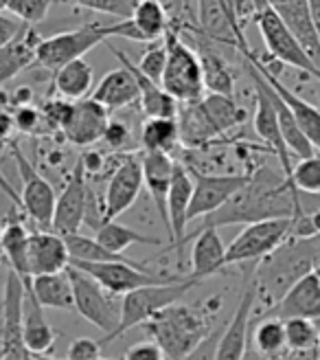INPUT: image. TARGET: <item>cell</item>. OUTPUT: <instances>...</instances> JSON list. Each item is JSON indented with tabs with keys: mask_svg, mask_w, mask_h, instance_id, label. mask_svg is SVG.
<instances>
[{
	"mask_svg": "<svg viewBox=\"0 0 320 360\" xmlns=\"http://www.w3.org/2000/svg\"><path fill=\"white\" fill-rule=\"evenodd\" d=\"M259 262H251L244 270V290L235 305V312L218 336V345L213 360H244L251 340V321L257 303L255 268Z\"/></svg>",
	"mask_w": 320,
	"mask_h": 360,
	"instance_id": "10",
	"label": "cell"
},
{
	"mask_svg": "<svg viewBox=\"0 0 320 360\" xmlns=\"http://www.w3.org/2000/svg\"><path fill=\"white\" fill-rule=\"evenodd\" d=\"M66 273L70 277V285H73L75 310L79 316L99 328L105 336H110L119 326L121 303H114V297L105 292L93 277H88L81 270L68 266Z\"/></svg>",
	"mask_w": 320,
	"mask_h": 360,
	"instance_id": "11",
	"label": "cell"
},
{
	"mask_svg": "<svg viewBox=\"0 0 320 360\" xmlns=\"http://www.w3.org/2000/svg\"><path fill=\"white\" fill-rule=\"evenodd\" d=\"M305 207L300 195L290 187L283 172L272 167H259L248 176V183L230 200L206 215L200 229H220L230 224H255L274 218H305Z\"/></svg>",
	"mask_w": 320,
	"mask_h": 360,
	"instance_id": "1",
	"label": "cell"
},
{
	"mask_svg": "<svg viewBox=\"0 0 320 360\" xmlns=\"http://www.w3.org/2000/svg\"><path fill=\"white\" fill-rule=\"evenodd\" d=\"M123 360H167V358L154 340H140V343H134L123 354Z\"/></svg>",
	"mask_w": 320,
	"mask_h": 360,
	"instance_id": "48",
	"label": "cell"
},
{
	"mask_svg": "<svg viewBox=\"0 0 320 360\" xmlns=\"http://www.w3.org/2000/svg\"><path fill=\"white\" fill-rule=\"evenodd\" d=\"M255 22L263 38V44L272 58L288 64L296 70H303L305 75L320 79V70L307 58L303 46L298 44L294 33L286 27V22L276 15V11L265 3V0H255Z\"/></svg>",
	"mask_w": 320,
	"mask_h": 360,
	"instance_id": "9",
	"label": "cell"
},
{
	"mask_svg": "<svg viewBox=\"0 0 320 360\" xmlns=\"http://www.w3.org/2000/svg\"><path fill=\"white\" fill-rule=\"evenodd\" d=\"M55 330L44 316V308L33 299L29 288L25 285V305H22V340L31 356L48 354L55 345Z\"/></svg>",
	"mask_w": 320,
	"mask_h": 360,
	"instance_id": "27",
	"label": "cell"
},
{
	"mask_svg": "<svg viewBox=\"0 0 320 360\" xmlns=\"http://www.w3.org/2000/svg\"><path fill=\"white\" fill-rule=\"evenodd\" d=\"M143 191V167L140 156H128L110 174L108 187L103 193V218L105 222H114L121 213H126Z\"/></svg>",
	"mask_w": 320,
	"mask_h": 360,
	"instance_id": "17",
	"label": "cell"
},
{
	"mask_svg": "<svg viewBox=\"0 0 320 360\" xmlns=\"http://www.w3.org/2000/svg\"><path fill=\"white\" fill-rule=\"evenodd\" d=\"M241 53L257 66V70L261 73V77H263L265 82H268V86L281 97V101L290 108V112L294 115V119H296V123H298V128L303 130V134L307 136V141L314 146L316 154H320V108L314 105V103H309V101L303 99V97H298L296 93H292V90H290L286 84H283L268 66H265L263 62H259V60L253 56V53L248 51V46H244Z\"/></svg>",
	"mask_w": 320,
	"mask_h": 360,
	"instance_id": "20",
	"label": "cell"
},
{
	"mask_svg": "<svg viewBox=\"0 0 320 360\" xmlns=\"http://www.w3.org/2000/svg\"><path fill=\"white\" fill-rule=\"evenodd\" d=\"M320 264V231L312 236H294L283 242L268 257H263L255 268L257 301L272 305L290 288L314 273Z\"/></svg>",
	"mask_w": 320,
	"mask_h": 360,
	"instance_id": "3",
	"label": "cell"
},
{
	"mask_svg": "<svg viewBox=\"0 0 320 360\" xmlns=\"http://www.w3.org/2000/svg\"><path fill=\"white\" fill-rule=\"evenodd\" d=\"M128 20L136 31V42L152 44L163 40L169 29V15L160 0H138Z\"/></svg>",
	"mask_w": 320,
	"mask_h": 360,
	"instance_id": "34",
	"label": "cell"
},
{
	"mask_svg": "<svg viewBox=\"0 0 320 360\" xmlns=\"http://www.w3.org/2000/svg\"><path fill=\"white\" fill-rule=\"evenodd\" d=\"M110 123V112L101 103L86 97L70 103V112L62 125V134L70 146L88 148L103 139V132Z\"/></svg>",
	"mask_w": 320,
	"mask_h": 360,
	"instance_id": "19",
	"label": "cell"
},
{
	"mask_svg": "<svg viewBox=\"0 0 320 360\" xmlns=\"http://www.w3.org/2000/svg\"><path fill=\"white\" fill-rule=\"evenodd\" d=\"M51 3L53 0H9L7 11L22 25L33 27V25L42 22L48 15Z\"/></svg>",
	"mask_w": 320,
	"mask_h": 360,
	"instance_id": "42",
	"label": "cell"
},
{
	"mask_svg": "<svg viewBox=\"0 0 320 360\" xmlns=\"http://www.w3.org/2000/svg\"><path fill=\"white\" fill-rule=\"evenodd\" d=\"M29 236H31V233L27 231L25 222L20 218H13V215H9L7 222L3 224V242H0V250H3V257L9 264V268L25 283L31 281L29 266H27Z\"/></svg>",
	"mask_w": 320,
	"mask_h": 360,
	"instance_id": "33",
	"label": "cell"
},
{
	"mask_svg": "<svg viewBox=\"0 0 320 360\" xmlns=\"http://www.w3.org/2000/svg\"><path fill=\"white\" fill-rule=\"evenodd\" d=\"M70 266L81 270L88 277H93L105 292L112 297H123L134 292L138 288L149 285H167L187 279V275H163L154 273L145 264L138 262H103V264H86V262H70Z\"/></svg>",
	"mask_w": 320,
	"mask_h": 360,
	"instance_id": "7",
	"label": "cell"
},
{
	"mask_svg": "<svg viewBox=\"0 0 320 360\" xmlns=\"http://www.w3.org/2000/svg\"><path fill=\"white\" fill-rule=\"evenodd\" d=\"M318 101H320V79H318ZM320 108V105H318Z\"/></svg>",
	"mask_w": 320,
	"mask_h": 360,
	"instance_id": "59",
	"label": "cell"
},
{
	"mask_svg": "<svg viewBox=\"0 0 320 360\" xmlns=\"http://www.w3.org/2000/svg\"><path fill=\"white\" fill-rule=\"evenodd\" d=\"M163 40L167 44V62L163 77H160V86L178 103H198L204 97L202 66L198 53L182 42V38L178 35V29L173 27L167 29Z\"/></svg>",
	"mask_w": 320,
	"mask_h": 360,
	"instance_id": "5",
	"label": "cell"
},
{
	"mask_svg": "<svg viewBox=\"0 0 320 360\" xmlns=\"http://www.w3.org/2000/svg\"><path fill=\"white\" fill-rule=\"evenodd\" d=\"M3 262H5V257H3V250H0V266H3Z\"/></svg>",
	"mask_w": 320,
	"mask_h": 360,
	"instance_id": "58",
	"label": "cell"
},
{
	"mask_svg": "<svg viewBox=\"0 0 320 360\" xmlns=\"http://www.w3.org/2000/svg\"><path fill=\"white\" fill-rule=\"evenodd\" d=\"M292 183L298 193H320V154L298 160L292 169Z\"/></svg>",
	"mask_w": 320,
	"mask_h": 360,
	"instance_id": "41",
	"label": "cell"
},
{
	"mask_svg": "<svg viewBox=\"0 0 320 360\" xmlns=\"http://www.w3.org/2000/svg\"><path fill=\"white\" fill-rule=\"evenodd\" d=\"M29 292L33 299L38 301L42 308L51 310H64V312H73L75 310V299H73V285H70V277L64 273L55 275H38L31 277L29 283Z\"/></svg>",
	"mask_w": 320,
	"mask_h": 360,
	"instance_id": "29",
	"label": "cell"
},
{
	"mask_svg": "<svg viewBox=\"0 0 320 360\" xmlns=\"http://www.w3.org/2000/svg\"><path fill=\"white\" fill-rule=\"evenodd\" d=\"M112 53L121 62V66H126L134 75V79L138 84V101H140V108H143L145 117L147 119H178V115H180V103H178L173 97H169L163 90V86L140 73L136 64L130 62L126 53H121L116 49H112Z\"/></svg>",
	"mask_w": 320,
	"mask_h": 360,
	"instance_id": "24",
	"label": "cell"
},
{
	"mask_svg": "<svg viewBox=\"0 0 320 360\" xmlns=\"http://www.w3.org/2000/svg\"><path fill=\"white\" fill-rule=\"evenodd\" d=\"M101 141L110 150H130V146H132V132H130V128L123 121L110 119V123H108V128H105Z\"/></svg>",
	"mask_w": 320,
	"mask_h": 360,
	"instance_id": "47",
	"label": "cell"
},
{
	"mask_svg": "<svg viewBox=\"0 0 320 360\" xmlns=\"http://www.w3.org/2000/svg\"><path fill=\"white\" fill-rule=\"evenodd\" d=\"M265 316L276 319H320V279L316 273L298 279L290 290L283 295Z\"/></svg>",
	"mask_w": 320,
	"mask_h": 360,
	"instance_id": "22",
	"label": "cell"
},
{
	"mask_svg": "<svg viewBox=\"0 0 320 360\" xmlns=\"http://www.w3.org/2000/svg\"><path fill=\"white\" fill-rule=\"evenodd\" d=\"M140 167H143V187H147L152 202L163 220L167 236H169V224H167V195L171 187V176L175 160L169 154H158V152H143L140 156Z\"/></svg>",
	"mask_w": 320,
	"mask_h": 360,
	"instance_id": "26",
	"label": "cell"
},
{
	"mask_svg": "<svg viewBox=\"0 0 320 360\" xmlns=\"http://www.w3.org/2000/svg\"><path fill=\"white\" fill-rule=\"evenodd\" d=\"M165 62H167V44H165V40H156L149 44V49L143 53V56H140V62L136 64V68L152 82L160 84V77H163V70H165Z\"/></svg>",
	"mask_w": 320,
	"mask_h": 360,
	"instance_id": "44",
	"label": "cell"
},
{
	"mask_svg": "<svg viewBox=\"0 0 320 360\" xmlns=\"http://www.w3.org/2000/svg\"><path fill=\"white\" fill-rule=\"evenodd\" d=\"M253 345L255 352L265 360H288V343H286V328L283 319L265 316L261 319L253 330Z\"/></svg>",
	"mask_w": 320,
	"mask_h": 360,
	"instance_id": "35",
	"label": "cell"
},
{
	"mask_svg": "<svg viewBox=\"0 0 320 360\" xmlns=\"http://www.w3.org/2000/svg\"><path fill=\"white\" fill-rule=\"evenodd\" d=\"M198 110L206 123V128L213 136L222 132H228L241 125L248 119V112L233 99V97H222V95H206L198 103Z\"/></svg>",
	"mask_w": 320,
	"mask_h": 360,
	"instance_id": "30",
	"label": "cell"
},
{
	"mask_svg": "<svg viewBox=\"0 0 320 360\" xmlns=\"http://www.w3.org/2000/svg\"><path fill=\"white\" fill-rule=\"evenodd\" d=\"M7 5H9V0H0V13L7 11Z\"/></svg>",
	"mask_w": 320,
	"mask_h": 360,
	"instance_id": "55",
	"label": "cell"
},
{
	"mask_svg": "<svg viewBox=\"0 0 320 360\" xmlns=\"http://www.w3.org/2000/svg\"><path fill=\"white\" fill-rule=\"evenodd\" d=\"M15 132V123H13V115L7 110H0V143L9 141Z\"/></svg>",
	"mask_w": 320,
	"mask_h": 360,
	"instance_id": "51",
	"label": "cell"
},
{
	"mask_svg": "<svg viewBox=\"0 0 320 360\" xmlns=\"http://www.w3.org/2000/svg\"><path fill=\"white\" fill-rule=\"evenodd\" d=\"M29 360H58V358H53V356H48V354H40V356H31Z\"/></svg>",
	"mask_w": 320,
	"mask_h": 360,
	"instance_id": "54",
	"label": "cell"
},
{
	"mask_svg": "<svg viewBox=\"0 0 320 360\" xmlns=\"http://www.w3.org/2000/svg\"><path fill=\"white\" fill-rule=\"evenodd\" d=\"M193 178V193L189 205V222L204 220L206 215L222 209L246 183L251 174H202L189 167Z\"/></svg>",
	"mask_w": 320,
	"mask_h": 360,
	"instance_id": "15",
	"label": "cell"
},
{
	"mask_svg": "<svg viewBox=\"0 0 320 360\" xmlns=\"http://www.w3.org/2000/svg\"><path fill=\"white\" fill-rule=\"evenodd\" d=\"M222 305L220 297L204 301L200 308L187 303H173L143 323V332L163 349L167 360H182L198 349L215 332L213 316Z\"/></svg>",
	"mask_w": 320,
	"mask_h": 360,
	"instance_id": "2",
	"label": "cell"
},
{
	"mask_svg": "<svg viewBox=\"0 0 320 360\" xmlns=\"http://www.w3.org/2000/svg\"><path fill=\"white\" fill-rule=\"evenodd\" d=\"M13 158L18 165V174H20L22 180V195H20L22 211L35 226H40V231H51L53 213H55V200H58L55 189L31 165V160L22 154L20 148H13Z\"/></svg>",
	"mask_w": 320,
	"mask_h": 360,
	"instance_id": "14",
	"label": "cell"
},
{
	"mask_svg": "<svg viewBox=\"0 0 320 360\" xmlns=\"http://www.w3.org/2000/svg\"><path fill=\"white\" fill-rule=\"evenodd\" d=\"M309 5V15H312V27L316 33V40L320 44V0H307Z\"/></svg>",
	"mask_w": 320,
	"mask_h": 360,
	"instance_id": "52",
	"label": "cell"
},
{
	"mask_svg": "<svg viewBox=\"0 0 320 360\" xmlns=\"http://www.w3.org/2000/svg\"><path fill=\"white\" fill-rule=\"evenodd\" d=\"M11 115H13L15 130L25 132V134L38 132L42 128V123H44L42 112L38 110V108H33V105H20V108H15Z\"/></svg>",
	"mask_w": 320,
	"mask_h": 360,
	"instance_id": "46",
	"label": "cell"
},
{
	"mask_svg": "<svg viewBox=\"0 0 320 360\" xmlns=\"http://www.w3.org/2000/svg\"><path fill=\"white\" fill-rule=\"evenodd\" d=\"M27 266H29V277L64 273L70 266L66 240L58 236L55 231L31 233L29 250H27Z\"/></svg>",
	"mask_w": 320,
	"mask_h": 360,
	"instance_id": "21",
	"label": "cell"
},
{
	"mask_svg": "<svg viewBox=\"0 0 320 360\" xmlns=\"http://www.w3.org/2000/svg\"><path fill=\"white\" fill-rule=\"evenodd\" d=\"M95 240L105 248L110 250L114 255H123L130 246L134 244H147V246H163L165 240L163 238H154V236H145V233H138L126 224H119L114 222H103L97 233H95Z\"/></svg>",
	"mask_w": 320,
	"mask_h": 360,
	"instance_id": "36",
	"label": "cell"
},
{
	"mask_svg": "<svg viewBox=\"0 0 320 360\" xmlns=\"http://www.w3.org/2000/svg\"><path fill=\"white\" fill-rule=\"evenodd\" d=\"M193 240L191 248V273L189 277L204 281L206 277L220 273L226 268V246L220 238L218 229H198L193 231V236L187 238V242Z\"/></svg>",
	"mask_w": 320,
	"mask_h": 360,
	"instance_id": "25",
	"label": "cell"
},
{
	"mask_svg": "<svg viewBox=\"0 0 320 360\" xmlns=\"http://www.w3.org/2000/svg\"><path fill=\"white\" fill-rule=\"evenodd\" d=\"M288 360H320V356L314 349V352H305V354H290Z\"/></svg>",
	"mask_w": 320,
	"mask_h": 360,
	"instance_id": "53",
	"label": "cell"
},
{
	"mask_svg": "<svg viewBox=\"0 0 320 360\" xmlns=\"http://www.w3.org/2000/svg\"><path fill=\"white\" fill-rule=\"evenodd\" d=\"M91 99L101 103L108 112L121 110V108L138 101V84L130 70L121 66L103 75V79L93 88Z\"/></svg>",
	"mask_w": 320,
	"mask_h": 360,
	"instance_id": "28",
	"label": "cell"
},
{
	"mask_svg": "<svg viewBox=\"0 0 320 360\" xmlns=\"http://www.w3.org/2000/svg\"><path fill=\"white\" fill-rule=\"evenodd\" d=\"M42 38L33 29H27L20 38L0 49V86L18 77L25 68L35 64V49Z\"/></svg>",
	"mask_w": 320,
	"mask_h": 360,
	"instance_id": "32",
	"label": "cell"
},
{
	"mask_svg": "<svg viewBox=\"0 0 320 360\" xmlns=\"http://www.w3.org/2000/svg\"><path fill=\"white\" fill-rule=\"evenodd\" d=\"M198 283V279H193L187 275V279L178 283H167V285H149V288H138L134 292H128L121 297V319L119 326L110 336H103L99 343L101 347L110 345L112 340L121 338L123 334H128L134 328H140L143 323H147L154 314L160 310L169 308L173 303H180L185 295H189Z\"/></svg>",
	"mask_w": 320,
	"mask_h": 360,
	"instance_id": "4",
	"label": "cell"
},
{
	"mask_svg": "<svg viewBox=\"0 0 320 360\" xmlns=\"http://www.w3.org/2000/svg\"><path fill=\"white\" fill-rule=\"evenodd\" d=\"M218 336H220V332L215 330L198 349H195L193 354H189L187 358H182V360H213V354H215V345H218Z\"/></svg>",
	"mask_w": 320,
	"mask_h": 360,
	"instance_id": "50",
	"label": "cell"
},
{
	"mask_svg": "<svg viewBox=\"0 0 320 360\" xmlns=\"http://www.w3.org/2000/svg\"><path fill=\"white\" fill-rule=\"evenodd\" d=\"M88 189H91V183H88V176L84 172L81 160H77V165L73 167V172H70L62 193L55 200V213H53L51 231H55L62 238L79 233V229L86 220Z\"/></svg>",
	"mask_w": 320,
	"mask_h": 360,
	"instance_id": "16",
	"label": "cell"
},
{
	"mask_svg": "<svg viewBox=\"0 0 320 360\" xmlns=\"http://www.w3.org/2000/svg\"><path fill=\"white\" fill-rule=\"evenodd\" d=\"M29 27L22 25L20 20H15L9 13H0V49L11 44L13 40H18L20 35L27 31Z\"/></svg>",
	"mask_w": 320,
	"mask_h": 360,
	"instance_id": "49",
	"label": "cell"
},
{
	"mask_svg": "<svg viewBox=\"0 0 320 360\" xmlns=\"http://www.w3.org/2000/svg\"><path fill=\"white\" fill-rule=\"evenodd\" d=\"M22 305L25 281L7 270L3 305H0V360H29L31 354L22 340Z\"/></svg>",
	"mask_w": 320,
	"mask_h": 360,
	"instance_id": "13",
	"label": "cell"
},
{
	"mask_svg": "<svg viewBox=\"0 0 320 360\" xmlns=\"http://www.w3.org/2000/svg\"><path fill=\"white\" fill-rule=\"evenodd\" d=\"M62 3H70L75 7L99 11V13H108L114 15L116 20H128L138 0H62Z\"/></svg>",
	"mask_w": 320,
	"mask_h": 360,
	"instance_id": "43",
	"label": "cell"
},
{
	"mask_svg": "<svg viewBox=\"0 0 320 360\" xmlns=\"http://www.w3.org/2000/svg\"><path fill=\"white\" fill-rule=\"evenodd\" d=\"M316 352H318V356H320V326H318V343H316Z\"/></svg>",
	"mask_w": 320,
	"mask_h": 360,
	"instance_id": "56",
	"label": "cell"
},
{
	"mask_svg": "<svg viewBox=\"0 0 320 360\" xmlns=\"http://www.w3.org/2000/svg\"><path fill=\"white\" fill-rule=\"evenodd\" d=\"M286 328V343L290 354L314 352L318 343V326L309 319H283Z\"/></svg>",
	"mask_w": 320,
	"mask_h": 360,
	"instance_id": "40",
	"label": "cell"
},
{
	"mask_svg": "<svg viewBox=\"0 0 320 360\" xmlns=\"http://www.w3.org/2000/svg\"><path fill=\"white\" fill-rule=\"evenodd\" d=\"M112 38V27L110 25H84L73 31H64L48 35L38 42L35 49V64L40 68H46L51 73H55L62 66L84 60L88 51H93L101 42Z\"/></svg>",
	"mask_w": 320,
	"mask_h": 360,
	"instance_id": "6",
	"label": "cell"
},
{
	"mask_svg": "<svg viewBox=\"0 0 320 360\" xmlns=\"http://www.w3.org/2000/svg\"><path fill=\"white\" fill-rule=\"evenodd\" d=\"M0 242H3V222H0Z\"/></svg>",
	"mask_w": 320,
	"mask_h": 360,
	"instance_id": "57",
	"label": "cell"
},
{
	"mask_svg": "<svg viewBox=\"0 0 320 360\" xmlns=\"http://www.w3.org/2000/svg\"><path fill=\"white\" fill-rule=\"evenodd\" d=\"M70 262H86V264H103V262H128L132 264L134 259L126 255H114L110 250H105L95 238L81 236V233H73V236H64Z\"/></svg>",
	"mask_w": 320,
	"mask_h": 360,
	"instance_id": "39",
	"label": "cell"
},
{
	"mask_svg": "<svg viewBox=\"0 0 320 360\" xmlns=\"http://www.w3.org/2000/svg\"><path fill=\"white\" fill-rule=\"evenodd\" d=\"M244 68L248 77H251L253 86H255V132L259 134V139L272 150V154L279 158V165H281V172L283 176L288 178L290 187L294 189V183H292V152L288 150L286 141H283V134H281V128H279V119H276V110L274 105L268 97V90H265V82L261 77V73L255 68V64L244 56ZM296 191V189H294ZM298 193V191H296ZM300 195V193H298Z\"/></svg>",
	"mask_w": 320,
	"mask_h": 360,
	"instance_id": "12",
	"label": "cell"
},
{
	"mask_svg": "<svg viewBox=\"0 0 320 360\" xmlns=\"http://www.w3.org/2000/svg\"><path fill=\"white\" fill-rule=\"evenodd\" d=\"M193 193V178L189 167L175 163L171 187L167 195V224H169V246L175 250L178 264H182V248L187 244V224H189V205Z\"/></svg>",
	"mask_w": 320,
	"mask_h": 360,
	"instance_id": "18",
	"label": "cell"
},
{
	"mask_svg": "<svg viewBox=\"0 0 320 360\" xmlns=\"http://www.w3.org/2000/svg\"><path fill=\"white\" fill-rule=\"evenodd\" d=\"M180 123L178 119H147L140 130V146L145 152L173 154L180 146Z\"/></svg>",
	"mask_w": 320,
	"mask_h": 360,
	"instance_id": "38",
	"label": "cell"
},
{
	"mask_svg": "<svg viewBox=\"0 0 320 360\" xmlns=\"http://www.w3.org/2000/svg\"><path fill=\"white\" fill-rule=\"evenodd\" d=\"M281 18L286 27L294 33L298 44L303 46L307 58L320 70V44L316 40V33L312 27V15L307 0H265Z\"/></svg>",
	"mask_w": 320,
	"mask_h": 360,
	"instance_id": "23",
	"label": "cell"
},
{
	"mask_svg": "<svg viewBox=\"0 0 320 360\" xmlns=\"http://www.w3.org/2000/svg\"><path fill=\"white\" fill-rule=\"evenodd\" d=\"M294 233V218H274L255 224H246L239 236L226 246V266L251 264L268 257Z\"/></svg>",
	"mask_w": 320,
	"mask_h": 360,
	"instance_id": "8",
	"label": "cell"
},
{
	"mask_svg": "<svg viewBox=\"0 0 320 360\" xmlns=\"http://www.w3.org/2000/svg\"><path fill=\"white\" fill-rule=\"evenodd\" d=\"M101 352H103V347H101L99 340L81 336V338H75L73 343L68 345L66 360H103Z\"/></svg>",
	"mask_w": 320,
	"mask_h": 360,
	"instance_id": "45",
	"label": "cell"
},
{
	"mask_svg": "<svg viewBox=\"0 0 320 360\" xmlns=\"http://www.w3.org/2000/svg\"><path fill=\"white\" fill-rule=\"evenodd\" d=\"M95 73L86 60H75L53 73V90L64 101H81L93 93Z\"/></svg>",
	"mask_w": 320,
	"mask_h": 360,
	"instance_id": "31",
	"label": "cell"
},
{
	"mask_svg": "<svg viewBox=\"0 0 320 360\" xmlns=\"http://www.w3.org/2000/svg\"><path fill=\"white\" fill-rule=\"evenodd\" d=\"M200 66H202V82L204 90L208 95H222V97H233L235 95V75L226 60L218 53L208 51L206 46L200 49L198 53Z\"/></svg>",
	"mask_w": 320,
	"mask_h": 360,
	"instance_id": "37",
	"label": "cell"
}]
</instances>
